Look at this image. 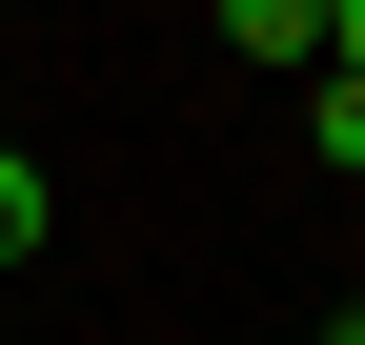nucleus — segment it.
I'll return each mask as SVG.
<instances>
[{
  "mask_svg": "<svg viewBox=\"0 0 365 345\" xmlns=\"http://www.w3.org/2000/svg\"><path fill=\"white\" fill-rule=\"evenodd\" d=\"M0 264H41V163L0 143Z\"/></svg>",
  "mask_w": 365,
  "mask_h": 345,
  "instance_id": "1",
  "label": "nucleus"
},
{
  "mask_svg": "<svg viewBox=\"0 0 365 345\" xmlns=\"http://www.w3.org/2000/svg\"><path fill=\"white\" fill-rule=\"evenodd\" d=\"M325 345H365V305H345V325H325Z\"/></svg>",
  "mask_w": 365,
  "mask_h": 345,
  "instance_id": "3",
  "label": "nucleus"
},
{
  "mask_svg": "<svg viewBox=\"0 0 365 345\" xmlns=\"http://www.w3.org/2000/svg\"><path fill=\"white\" fill-rule=\"evenodd\" d=\"M304 143H325L345 183H365V81H325V102H304Z\"/></svg>",
  "mask_w": 365,
  "mask_h": 345,
  "instance_id": "2",
  "label": "nucleus"
}]
</instances>
